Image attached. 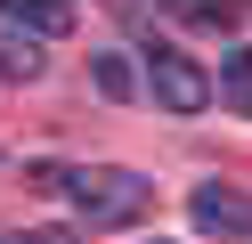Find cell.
Listing matches in <instances>:
<instances>
[{
    "label": "cell",
    "mask_w": 252,
    "mask_h": 244,
    "mask_svg": "<svg viewBox=\"0 0 252 244\" xmlns=\"http://www.w3.org/2000/svg\"><path fill=\"white\" fill-rule=\"evenodd\" d=\"M187 211H195L203 236H252V195L244 187H220V179H203L195 195H187Z\"/></svg>",
    "instance_id": "3957f363"
},
{
    "label": "cell",
    "mask_w": 252,
    "mask_h": 244,
    "mask_svg": "<svg viewBox=\"0 0 252 244\" xmlns=\"http://www.w3.org/2000/svg\"><path fill=\"white\" fill-rule=\"evenodd\" d=\"M0 25L25 41H65L73 33V0H0Z\"/></svg>",
    "instance_id": "277c9868"
},
{
    "label": "cell",
    "mask_w": 252,
    "mask_h": 244,
    "mask_svg": "<svg viewBox=\"0 0 252 244\" xmlns=\"http://www.w3.org/2000/svg\"><path fill=\"white\" fill-rule=\"evenodd\" d=\"M0 244H73L65 228H25V236H0Z\"/></svg>",
    "instance_id": "52a82bcc"
},
{
    "label": "cell",
    "mask_w": 252,
    "mask_h": 244,
    "mask_svg": "<svg viewBox=\"0 0 252 244\" xmlns=\"http://www.w3.org/2000/svg\"><path fill=\"white\" fill-rule=\"evenodd\" d=\"M212 98H228L236 114H252V49H236V57H220V81H212Z\"/></svg>",
    "instance_id": "5b68a950"
},
{
    "label": "cell",
    "mask_w": 252,
    "mask_h": 244,
    "mask_svg": "<svg viewBox=\"0 0 252 244\" xmlns=\"http://www.w3.org/2000/svg\"><path fill=\"white\" fill-rule=\"evenodd\" d=\"M147 81H155V98H163L171 114H203V106H212V73H203L195 57H179V49H155Z\"/></svg>",
    "instance_id": "7a4b0ae2"
},
{
    "label": "cell",
    "mask_w": 252,
    "mask_h": 244,
    "mask_svg": "<svg viewBox=\"0 0 252 244\" xmlns=\"http://www.w3.org/2000/svg\"><path fill=\"white\" fill-rule=\"evenodd\" d=\"M179 16H195V25H228L236 0H179Z\"/></svg>",
    "instance_id": "8992f818"
},
{
    "label": "cell",
    "mask_w": 252,
    "mask_h": 244,
    "mask_svg": "<svg viewBox=\"0 0 252 244\" xmlns=\"http://www.w3.org/2000/svg\"><path fill=\"white\" fill-rule=\"evenodd\" d=\"M41 179H57L90 228H130V220H147V204H155V187H147L138 171H122V163H73V171L49 163Z\"/></svg>",
    "instance_id": "6da1fadb"
}]
</instances>
